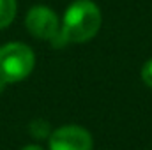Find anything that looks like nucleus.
I'll return each mask as SVG.
<instances>
[{"label":"nucleus","mask_w":152,"mask_h":150,"mask_svg":"<svg viewBox=\"0 0 152 150\" xmlns=\"http://www.w3.org/2000/svg\"><path fill=\"white\" fill-rule=\"evenodd\" d=\"M142 79L145 81V85H149L152 88V58L145 62V66L142 67Z\"/></svg>","instance_id":"nucleus-7"},{"label":"nucleus","mask_w":152,"mask_h":150,"mask_svg":"<svg viewBox=\"0 0 152 150\" xmlns=\"http://www.w3.org/2000/svg\"><path fill=\"white\" fill-rule=\"evenodd\" d=\"M25 25L27 30L37 39L44 41H55L60 34V21L57 18V14L44 5H36L28 11L27 18H25Z\"/></svg>","instance_id":"nucleus-3"},{"label":"nucleus","mask_w":152,"mask_h":150,"mask_svg":"<svg viewBox=\"0 0 152 150\" xmlns=\"http://www.w3.org/2000/svg\"><path fill=\"white\" fill-rule=\"evenodd\" d=\"M101 28V11L90 0L73 2L62 18L60 34L51 44L64 46L66 42H85L90 41Z\"/></svg>","instance_id":"nucleus-1"},{"label":"nucleus","mask_w":152,"mask_h":150,"mask_svg":"<svg viewBox=\"0 0 152 150\" xmlns=\"http://www.w3.org/2000/svg\"><path fill=\"white\" fill-rule=\"evenodd\" d=\"M16 16V0H0V28L12 23Z\"/></svg>","instance_id":"nucleus-5"},{"label":"nucleus","mask_w":152,"mask_h":150,"mask_svg":"<svg viewBox=\"0 0 152 150\" xmlns=\"http://www.w3.org/2000/svg\"><path fill=\"white\" fill-rule=\"evenodd\" d=\"M21 150H42L39 145H27V147H23Z\"/></svg>","instance_id":"nucleus-8"},{"label":"nucleus","mask_w":152,"mask_h":150,"mask_svg":"<svg viewBox=\"0 0 152 150\" xmlns=\"http://www.w3.org/2000/svg\"><path fill=\"white\" fill-rule=\"evenodd\" d=\"M36 66L34 51L23 42H7L0 48V81L16 83L25 79Z\"/></svg>","instance_id":"nucleus-2"},{"label":"nucleus","mask_w":152,"mask_h":150,"mask_svg":"<svg viewBox=\"0 0 152 150\" xmlns=\"http://www.w3.org/2000/svg\"><path fill=\"white\" fill-rule=\"evenodd\" d=\"M50 150H92V136L80 125H62L50 134Z\"/></svg>","instance_id":"nucleus-4"},{"label":"nucleus","mask_w":152,"mask_h":150,"mask_svg":"<svg viewBox=\"0 0 152 150\" xmlns=\"http://www.w3.org/2000/svg\"><path fill=\"white\" fill-rule=\"evenodd\" d=\"M30 133H32L36 138H46V136L50 134V125H48V122H44V120H36V122H32V125H30Z\"/></svg>","instance_id":"nucleus-6"}]
</instances>
